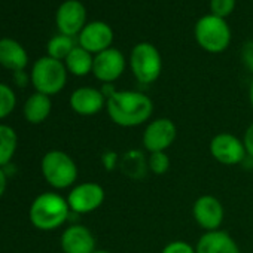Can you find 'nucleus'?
<instances>
[{
  "label": "nucleus",
  "mask_w": 253,
  "mask_h": 253,
  "mask_svg": "<svg viewBox=\"0 0 253 253\" xmlns=\"http://www.w3.org/2000/svg\"><path fill=\"white\" fill-rule=\"evenodd\" d=\"M18 148V136L11 125L0 124V167L11 164Z\"/></svg>",
  "instance_id": "nucleus-21"
},
{
  "label": "nucleus",
  "mask_w": 253,
  "mask_h": 253,
  "mask_svg": "<svg viewBox=\"0 0 253 253\" xmlns=\"http://www.w3.org/2000/svg\"><path fill=\"white\" fill-rule=\"evenodd\" d=\"M67 72L73 76L84 78L89 73H92V66H94V55L76 45L73 51L67 55V58L63 61Z\"/></svg>",
  "instance_id": "nucleus-20"
},
{
  "label": "nucleus",
  "mask_w": 253,
  "mask_h": 253,
  "mask_svg": "<svg viewBox=\"0 0 253 253\" xmlns=\"http://www.w3.org/2000/svg\"><path fill=\"white\" fill-rule=\"evenodd\" d=\"M14 82H15V85L24 88V86H27L29 82H30V75H27L26 70L15 72V73H14Z\"/></svg>",
  "instance_id": "nucleus-30"
},
{
  "label": "nucleus",
  "mask_w": 253,
  "mask_h": 253,
  "mask_svg": "<svg viewBox=\"0 0 253 253\" xmlns=\"http://www.w3.org/2000/svg\"><path fill=\"white\" fill-rule=\"evenodd\" d=\"M52 110V101L49 95L42 92H33L23 106V113L27 122L38 125L48 119Z\"/></svg>",
  "instance_id": "nucleus-19"
},
{
  "label": "nucleus",
  "mask_w": 253,
  "mask_h": 253,
  "mask_svg": "<svg viewBox=\"0 0 253 253\" xmlns=\"http://www.w3.org/2000/svg\"><path fill=\"white\" fill-rule=\"evenodd\" d=\"M106 112L115 125L122 128H134L151 121L154 101L140 91L116 89L106 100Z\"/></svg>",
  "instance_id": "nucleus-1"
},
{
  "label": "nucleus",
  "mask_w": 253,
  "mask_h": 253,
  "mask_svg": "<svg viewBox=\"0 0 253 253\" xmlns=\"http://www.w3.org/2000/svg\"><path fill=\"white\" fill-rule=\"evenodd\" d=\"M60 246L63 253H92L97 249V241L89 228L73 223L63 231Z\"/></svg>",
  "instance_id": "nucleus-15"
},
{
  "label": "nucleus",
  "mask_w": 253,
  "mask_h": 253,
  "mask_svg": "<svg viewBox=\"0 0 253 253\" xmlns=\"http://www.w3.org/2000/svg\"><path fill=\"white\" fill-rule=\"evenodd\" d=\"M237 0H210V14L226 20L235 9Z\"/></svg>",
  "instance_id": "nucleus-25"
},
{
  "label": "nucleus",
  "mask_w": 253,
  "mask_h": 253,
  "mask_svg": "<svg viewBox=\"0 0 253 253\" xmlns=\"http://www.w3.org/2000/svg\"><path fill=\"white\" fill-rule=\"evenodd\" d=\"M8 179H9L8 173L5 171V169L0 167V197L5 194V191L8 188Z\"/></svg>",
  "instance_id": "nucleus-31"
},
{
  "label": "nucleus",
  "mask_w": 253,
  "mask_h": 253,
  "mask_svg": "<svg viewBox=\"0 0 253 253\" xmlns=\"http://www.w3.org/2000/svg\"><path fill=\"white\" fill-rule=\"evenodd\" d=\"M106 200L104 188L95 182H82L75 185L69 195L67 203L75 214H88L103 206Z\"/></svg>",
  "instance_id": "nucleus-9"
},
{
  "label": "nucleus",
  "mask_w": 253,
  "mask_h": 253,
  "mask_svg": "<svg viewBox=\"0 0 253 253\" xmlns=\"http://www.w3.org/2000/svg\"><path fill=\"white\" fill-rule=\"evenodd\" d=\"M177 137L176 124L166 116L151 119L142 134V145L148 154L167 152Z\"/></svg>",
  "instance_id": "nucleus-7"
},
{
  "label": "nucleus",
  "mask_w": 253,
  "mask_h": 253,
  "mask_svg": "<svg viewBox=\"0 0 253 253\" xmlns=\"http://www.w3.org/2000/svg\"><path fill=\"white\" fill-rule=\"evenodd\" d=\"M119 160H121V155L115 151H106L101 155V164H103L106 171L116 170L119 167Z\"/></svg>",
  "instance_id": "nucleus-27"
},
{
  "label": "nucleus",
  "mask_w": 253,
  "mask_h": 253,
  "mask_svg": "<svg viewBox=\"0 0 253 253\" xmlns=\"http://www.w3.org/2000/svg\"><path fill=\"white\" fill-rule=\"evenodd\" d=\"M130 70L140 85H152L163 72V57L151 42H139L133 46L128 58Z\"/></svg>",
  "instance_id": "nucleus-6"
},
{
  "label": "nucleus",
  "mask_w": 253,
  "mask_h": 253,
  "mask_svg": "<svg viewBox=\"0 0 253 253\" xmlns=\"http://www.w3.org/2000/svg\"><path fill=\"white\" fill-rule=\"evenodd\" d=\"M194 38L201 49L209 54H220L231 43V27L226 20L213 14L198 18L194 27Z\"/></svg>",
  "instance_id": "nucleus-3"
},
{
  "label": "nucleus",
  "mask_w": 253,
  "mask_h": 253,
  "mask_svg": "<svg viewBox=\"0 0 253 253\" xmlns=\"http://www.w3.org/2000/svg\"><path fill=\"white\" fill-rule=\"evenodd\" d=\"M115 35L112 27L104 21H91L78 35V45L92 55L112 48Z\"/></svg>",
  "instance_id": "nucleus-13"
},
{
  "label": "nucleus",
  "mask_w": 253,
  "mask_h": 253,
  "mask_svg": "<svg viewBox=\"0 0 253 253\" xmlns=\"http://www.w3.org/2000/svg\"><path fill=\"white\" fill-rule=\"evenodd\" d=\"M241 55H243L244 66L253 73V41H249V42L244 43Z\"/></svg>",
  "instance_id": "nucleus-28"
},
{
  "label": "nucleus",
  "mask_w": 253,
  "mask_h": 253,
  "mask_svg": "<svg viewBox=\"0 0 253 253\" xmlns=\"http://www.w3.org/2000/svg\"><path fill=\"white\" fill-rule=\"evenodd\" d=\"M15 106H17V95L14 89L9 85L0 82V121L8 118L14 112Z\"/></svg>",
  "instance_id": "nucleus-23"
},
{
  "label": "nucleus",
  "mask_w": 253,
  "mask_h": 253,
  "mask_svg": "<svg viewBox=\"0 0 253 253\" xmlns=\"http://www.w3.org/2000/svg\"><path fill=\"white\" fill-rule=\"evenodd\" d=\"M70 109L81 116H94L106 109V97L94 86H79L69 98Z\"/></svg>",
  "instance_id": "nucleus-14"
},
{
  "label": "nucleus",
  "mask_w": 253,
  "mask_h": 253,
  "mask_svg": "<svg viewBox=\"0 0 253 253\" xmlns=\"http://www.w3.org/2000/svg\"><path fill=\"white\" fill-rule=\"evenodd\" d=\"M92 253H112V252H109V250H106V249H95Z\"/></svg>",
  "instance_id": "nucleus-33"
},
{
  "label": "nucleus",
  "mask_w": 253,
  "mask_h": 253,
  "mask_svg": "<svg viewBox=\"0 0 253 253\" xmlns=\"http://www.w3.org/2000/svg\"><path fill=\"white\" fill-rule=\"evenodd\" d=\"M0 66L14 73L26 70L29 66V54L26 48L12 38H2L0 39Z\"/></svg>",
  "instance_id": "nucleus-17"
},
{
  "label": "nucleus",
  "mask_w": 253,
  "mask_h": 253,
  "mask_svg": "<svg viewBox=\"0 0 253 253\" xmlns=\"http://www.w3.org/2000/svg\"><path fill=\"white\" fill-rule=\"evenodd\" d=\"M121 173L131 180H143L149 173L148 155L142 149H130L121 155L119 167Z\"/></svg>",
  "instance_id": "nucleus-18"
},
{
  "label": "nucleus",
  "mask_w": 253,
  "mask_h": 253,
  "mask_svg": "<svg viewBox=\"0 0 253 253\" xmlns=\"http://www.w3.org/2000/svg\"><path fill=\"white\" fill-rule=\"evenodd\" d=\"M249 101H250V104L253 107V79H252L250 86H249Z\"/></svg>",
  "instance_id": "nucleus-32"
},
{
  "label": "nucleus",
  "mask_w": 253,
  "mask_h": 253,
  "mask_svg": "<svg viewBox=\"0 0 253 253\" xmlns=\"http://www.w3.org/2000/svg\"><path fill=\"white\" fill-rule=\"evenodd\" d=\"M195 253H241L238 243L223 229L203 232L195 244Z\"/></svg>",
  "instance_id": "nucleus-16"
},
{
  "label": "nucleus",
  "mask_w": 253,
  "mask_h": 253,
  "mask_svg": "<svg viewBox=\"0 0 253 253\" xmlns=\"http://www.w3.org/2000/svg\"><path fill=\"white\" fill-rule=\"evenodd\" d=\"M67 75L69 72L63 61L45 55L35 61L30 73V82L36 92L51 97L64 89L67 84Z\"/></svg>",
  "instance_id": "nucleus-5"
},
{
  "label": "nucleus",
  "mask_w": 253,
  "mask_h": 253,
  "mask_svg": "<svg viewBox=\"0 0 253 253\" xmlns=\"http://www.w3.org/2000/svg\"><path fill=\"white\" fill-rule=\"evenodd\" d=\"M209 151L214 161L228 167L240 166L247 160V152L243 139L226 131L217 133L211 137Z\"/></svg>",
  "instance_id": "nucleus-8"
},
{
  "label": "nucleus",
  "mask_w": 253,
  "mask_h": 253,
  "mask_svg": "<svg viewBox=\"0 0 253 253\" xmlns=\"http://www.w3.org/2000/svg\"><path fill=\"white\" fill-rule=\"evenodd\" d=\"M170 157L167 155V152H154V154H148V167H149V173L157 174V176H163L170 170Z\"/></svg>",
  "instance_id": "nucleus-24"
},
{
  "label": "nucleus",
  "mask_w": 253,
  "mask_h": 253,
  "mask_svg": "<svg viewBox=\"0 0 253 253\" xmlns=\"http://www.w3.org/2000/svg\"><path fill=\"white\" fill-rule=\"evenodd\" d=\"M243 143H244V148H246L247 157H249L250 160H253V122L247 126L246 131H244Z\"/></svg>",
  "instance_id": "nucleus-29"
},
{
  "label": "nucleus",
  "mask_w": 253,
  "mask_h": 253,
  "mask_svg": "<svg viewBox=\"0 0 253 253\" xmlns=\"http://www.w3.org/2000/svg\"><path fill=\"white\" fill-rule=\"evenodd\" d=\"M76 46L73 38L66 36V35H55L52 36L48 43H46V55L60 61H64L67 58V55L73 51V48Z\"/></svg>",
  "instance_id": "nucleus-22"
},
{
  "label": "nucleus",
  "mask_w": 253,
  "mask_h": 253,
  "mask_svg": "<svg viewBox=\"0 0 253 253\" xmlns=\"http://www.w3.org/2000/svg\"><path fill=\"white\" fill-rule=\"evenodd\" d=\"M41 170L46 183L58 191L72 188L79 176L75 160L64 151L58 149L49 151L43 155Z\"/></svg>",
  "instance_id": "nucleus-4"
},
{
  "label": "nucleus",
  "mask_w": 253,
  "mask_h": 253,
  "mask_svg": "<svg viewBox=\"0 0 253 253\" xmlns=\"http://www.w3.org/2000/svg\"><path fill=\"white\" fill-rule=\"evenodd\" d=\"M126 60L124 54L116 48H109L97 55H94L92 75L97 81L104 84L116 82L125 72Z\"/></svg>",
  "instance_id": "nucleus-12"
},
{
  "label": "nucleus",
  "mask_w": 253,
  "mask_h": 253,
  "mask_svg": "<svg viewBox=\"0 0 253 253\" xmlns=\"http://www.w3.org/2000/svg\"><path fill=\"white\" fill-rule=\"evenodd\" d=\"M55 26L61 35L75 38L86 26V8L79 0H64L57 8Z\"/></svg>",
  "instance_id": "nucleus-11"
},
{
  "label": "nucleus",
  "mask_w": 253,
  "mask_h": 253,
  "mask_svg": "<svg viewBox=\"0 0 253 253\" xmlns=\"http://www.w3.org/2000/svg\"><path fill=\"white\" fill-rule=\"evenodd\" d=\"M70 213L67 198L57 192H43L33 200L29 217L39 231H55L69 220Z\"/></svg>",
  "instance_id": "nucleus-2"
},
{
  "label": "nucleus",
  "mask_w": 253,
  "mask_h": 253,
  "mask_svg": "<svg viewBox=\"0 0 253 253\" xmlns=\"http://www.w3.org/2000/svg\"><path fill=\"white\" fill-rule=\"evenodd\" d=\"M192 217L204 232L220 229L225 219L223 204L214 195H201L192 204Z\"/></svg>",
  "instance_id": "nucleus-10"
},
{
  "label": "nucleus",
  "mask_w": 253,
  "mask_h": 253,
  "mask_svg": "<svg viewBox=\"0 0 253 253\" xmlns=\"http://www.w3.org/2000/svg\"><path fill=\"white\" fill-rule=\"evenodd\" d=\"M161 253H195V246L185 240H173L163 247Z\"/></svg>",
  "instance_id": "nucleus-26"
}]
</instances>
